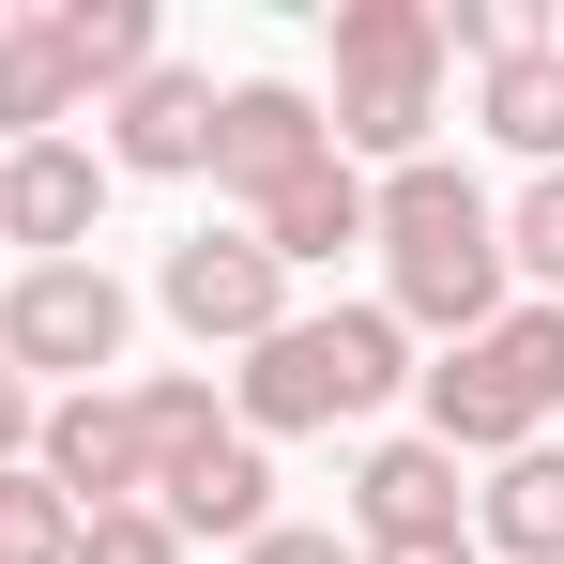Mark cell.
<instances>
[{
    "label": "cell",
    "mask_w": 564,
    "mask_h": 564,
    "mask_svg": "<svg viewBox=\"0 0 564 564\" xmlns=\"http://www.w3.org/2000/svg\"><path fill=\"white\" fill-rule=\"evenodd\" d=\"M122 397H138V443H153V458H184V443H214V427H229L198 367H153V381H122Z\"/></svg>",
    "instance_id": "obj_20"
},
{
    "label": "cell",
    "mask_w": 564,
    "mask_h": 564,
    "mask_svg": "<svg viewBox=\"0 0 564 564\" xmlns=\"http://www.w3.org/2000/svg\"><path fill=\"white\" fill-rule=\"evenodd\" d=\"M107 229V153L93 138H15L0 153V245L15 260H93Z\"/></svg>",
    "instance_id": "obj_11"
},
{
    "label": "cell",
    "mask_w": 564,
    "mask_h": 564,
    "mask_svg": "<svg viewBox=\"0 0 564 564\" xmlns=\"http://www.w3.org/2000/svg\"><path fill=\"white\" fill-rule=\"evenodd\" d=\"M153 305L184 321L198 351H260V336L290 321V275L260 260V229H184V245L153 260Z\"/></svg>",
    "instance_id": "obj_6"
},
{
    "label": "cell",
    "mask_w": 564,
    "mask_h": 564,
    "mask_svg": "<svg viewBox=\"0 0 564 564\" xmlns=\"http://www.w3.org/2000/svg\"><path fill=\"white\" fill-rule=\"evenodd\" d=\"M153 519L169 534H214V550H245V534H275V443H245V427H214L184 458H153Z\"/></svg>",
    "instance_id": "obj_12"
},
{
    "label": "cell",
    "mask_w": 564,
    "mask_h": 564,
    "mask_svg": "<svg viewBox=\"0 0 564 564\" xmlns=\"http://www.w3.org/2000/svg\"><path fill=\"white\" fill-rule=\"evenodd\" d=\"M427 397V443L443 458H519V443H550L564 412V305H503L488 336H458L443 367H412Z\"/></svg>",
    "instance_id": "obj_4"
},
{
    "label": "cell",
    "mask_w": 564,
    "mask_h": 564,
    "mask_svg": "<svg viewBox=\"0 0 564 564\" xmlns=\"http://www.w3.org/2000/svg\"><path fill=\"white\" fill-rule=\"evenodd\" d=\"M367 245H381V321L397 336H488L503 305H519V275H503V198L473 184V169H381L367 184Z\"/></svg>",
    "instance_id": "obj_1"
},
{
    "label": "cell",
    "mask_w": 564,
    "mask_h": 564,
    "mask_svg": "<svg viewBox=\"0 0 564 564\" xmlns=\"http://www.w3.org/2000/svg\"><path fill=\"white\" fill-rule=\"evenodd\" d=\"M473 564H564V443H519L473 488Z\"/></svg>",
    "instance_id": "obj_13"
},
{
    "label": "cell",
    "mask_w": 564,
    "mask_h": 564,
    "mask_svg": "<svg viewBox=\"0 0 564 564\" xmlns=\"http://www.w3.org/2000/svg\"><path fill=\"white\" fill-rule=\"evenodd\" d=\"M443 15L427 0H336V93H321V122H336V153L351 169H427L443 153Z\"/></svg>",
    "instance_id": "obj_3"
},
{
    "label": "cell",
    "mask_w": 564,
    "mask_h": 564,
    "mask_svg": "<svg viewBox=\"0 0 564 564\" xmlns=\"http://www.w3.org/2000/svg\"><path fill=\"white\" fill-rule=\"evenodd\" d=\"M412 397V336L381 305H290L275 336L229 367V427L245 443H305V427H367Z\"/></svg>",
    "instance_id": "obj_2"
},
{
    "label": "cell",
    "mask_w": 564,
    "mask_h": 564,
    "mask_svg": "<svg viewBox=\"0 0 564 564\" xmlns=\"http://www.w3.org/2000/svg\"><path fill=\"white\" fill-rule=\"evenodd\" d=\"M46 31H62V62H77V93H122V77H153L169 62V31H153V0H31Z\"/></svg>",
    "instance_id": "obj_16"
},
{
    "label": "cell",
    "mask_w": 564,
    "mask_h": 564,
    "mask_svg": "<svg viewBox=\"0 0 564 564\" xmlns=\"http://www.w3.org/2000/svg\"><path fill=\"white\" fill-rule=\"evenodd\" d=\"M305 169H336L321 93H305V77H229V93H214V184L260 214V198H290Z\"/></svg>",
    "instance_id": "obj_7"
},
{
    "label": "cell",
    "mask_w": 564,
    "mask_h": 564,
    "mask_svg": "<svg viewBox=\"0 0 564 564\" xmlns=\"http://www.w3.org/2000/svg\"><path fill=\"white\" fill-rule=\"evenodd\" d=\"M503 275H519V305H564V169L503 198Z\"/></svg>",
    "instance_id": "obj_18"
},
{
    "label": "cell",
    "mask_w": 564,
    "mask_h": 564,
    "mask_svg": "<svg viewBox=\"0 0 564 564\" xmlns=\"http://www.w3.org/2000/svg\"><path fill=\"white\" fill-rule=\"evenodd\" d=\"M351 564H473V534H443V550H351Z\"/></svg>",
    "instance_id": "obj_25"
},
{
    "label": "cell",
    "mask_w": 564,
    "mask_h": 564,
    "mask_svg": "<svg viewBox=\"0 0 564 564\" xmlns=\"http://www.w3.org/2000/svg\"><path fill=\"white\" fill-rule=\"evenodd\" d=\"M31 427H46V397H31V381L0 367V473H31Z\"/></svg>",
    "instance_id": "obj_24"
},
{
    "label": "cell",
    "mask_w": 564,
    "mask_h": 564,
    "mask_svg": "<svg viewBox=\"0 0 564 564\" xmlns=\"http://www.w3.org/2000/svg\"><path fill=\"white\" fill-rule=\"evenodd\" d=\"M107 138V184H198V169H214V77H198V62H153V77H122V93L93 107Z\"/></svg>",
    "instance_id": "obj_8"
},
{
    "label": "cell",
    "mask_w": 564,
    "mask_h": 564,
    "mask_svg": "<svg viewBox=\"0 0 564 564\" xmlns=\"http://www.w3.org/2000/svg\"><path fill=\"white\" fill-rule=\"evenodd\" d=\"M473 122H488L519 169H564V46H550V31H534L519 62H488V77H473Z\"/></svg>",
    "instance_id": "obj_15"
},
{
    "label": "cell",
    "mask_w": 564,
    "mask_h": 564,
    "mask_svg": "<svg viewBox=\"0 0 564 564\" xmlns=\"http://www.w3.org/2000/svg\"><path fill=\"white\" fill-rule=\"evenodd\" d=\"M427 15H443V62H473V77L534 46V15H519V0H427Z\"/></svg>",
    "instance_id": "obj_21"
},
{
    "label": "cell",
    "mask_w": 564,
    "mask_h": 564,
    "mask_svg": "<svg viewBox=\"0 0 564 564\" xmlns=\"http://www.w3.org/2000/svg\"><path fill=\"white\" fill-rule=\"evenodd\" d=\"M31 473L77 503V519H107V503H153V443H138V397L122 381H93V397H46V427H31Z\"/></svg>",
    "instance_id": "obj_9"
},
{
    "label": "cell",
    "mask_w": 564,
    "mask_h": 564,
    "mask_svg": "<svg viewBox=\"0 0 564 564\" xmlns=\"http://www.w3.org/2000/svg\"><path fill=\"white\" fill-rule=\"evenodd\" d=\"M229 564H351V534L336 519H275V534H245Z\"/></svg>",
    "instance_id": "obj_23"
},
{
    "label": "cell",
    "mask_w": 564,
    "mask_h": 564,
    "mask_svg": "<svg viewBox=\"0 0 564 564\" xmlns=\"http://www.w3.org/2000/svg\"><path fill=\"white\" fill-rule=\"evenodd\" d=\"M0 564H77V503L46 473H0Z\"/></svg>",
    "instance_id": "obj_19"
},
{
    "label": "cell",
    "mask_w": 564,
    "mask_h": 564,
    "mask_svg": "<svg viewBox=\"0 0 564 564\" xmlns=\"http://www.w3.org/2000/svg\"><path fill=\"white\" fill-rule=\"evenodd\" d=\"M77 62H62V31H46V15H0V153H15V138H62V122H77Z\"/></svg>",
    "instance_id": "obj_17"
},
{
    "label": "cell",
    "mask_w": 564,
    "mask_h": 564,
    "mask_svg": "<svg viewBox=\"0 0 564 564\" xmlns=\"http://www.w3.org/2000/svg\"><path fill=\"white\" fill-rule=\"evenodd\" d=\"M245 229H260V260H275V275H321V260H351V245H367V169L336 153V169H305L290 198H260Z\"/></svg>",
    "instance_id": "obj_14"
},
{
    "label": "cell",
    "mask_w": 564,
    "mask_h": 564,
    "mask_svg": "<svg viewBox=\"0 0 564 564\" xmlns=\"http://www.w3.org/2000/svg\"><path fill=\"white\" fill-rule=\"evenodd\" d=\"M122 336H138V290L107 275V260H15L0 290V367L31 381V397H93L122 367Z\"/></svg>",
    "instance_id": "obj_5"
},
{
    "label": "cell",
    "mask_w": 564,
    "mask_h": 564,
    "mask_svg": "<svg viewBox=\"0 0 564 564\" xmlns=\"http://www.w3.org/2000/svg\"><path fill=\"white\" fill-rule=\"evenodd\" d=\"M351 550H443V534H473V488L458 458L427 443V427H397V443H367L351 458V519H336Z\"/></svg>",
    "instance_id": "obj_10"
},
{
    "label": "cell",
    "mask_w": 564,
    "mask_h": 564,
    "mask_svg": "<svg viewBox=\"0 0 564 564\" xmlns=\"http://www.w3.org/2000/svg\"><path fill=\"white\" fill-rule=\"evenodd\" d=\"M77 564H184V534L153 503H107V519H77Z\"/></svg>",
    "instance_id": "obj_22"
}]
</instances>
